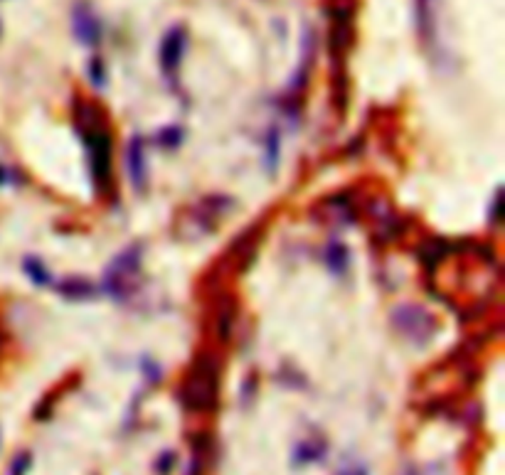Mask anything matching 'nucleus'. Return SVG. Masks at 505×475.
Listing matches in <instances>:
<instances>
[{
  "label": "nucleus",
  "mask_w": 505,
  "mask_h": 475,
  "mask_svg": "<svg viewBox=\"0 0 505 475\" xmlns=\"http://www.w3.org/2000/svg\"><path fill=\"white\" fill-rule=\"evenodd\" d=\"M72 32H74V38L81 42V45H99L101 40V22L97 18V13L91 11L90 3H74V8H72Z\"/></svg>",
  "instance_id": "nucleus-1"
},
{
  "label": "nucleus",
  "mask_w": 505,
  "mask_h": 475,
  "mask_svg": "<svg viewBox=\"0 0 505 475\" xmlns=\"http://www.w3.org/2000/svg\"><path fill=\"white\" fill-rule=\"evenodd\" d=\"M188 47V32L183 25H175L166 32L163 45H160V67L166 72V77H175L180 70V62Z\"/></svg>",
  "instance_id": "nucleus-2"
},
{
  "label": "nucleus",
  "mask_w": 505,
  "mask_h": 475,
  "mask_svg": "<svg viewBox=\"0 0 505 475\" xmlns=\"http://www.w3.org/2000/svg\"><path fill=\"white\" fill-rule=\"evenodd\" d=\"M139 274V254H131V249L114 261L109 268V288L114 296L131 293V276Z\"/></svg>",
  "instance_id": "nucleus-3"
},
{
  "label": "nucleus",
  "mask_w": 505,
  "mask_h": 475,
  "mask_svg": "<svg viewBox=\"0 0 505 475\" xmlns=\"http://www.w3.org/2000/svg\"><path fill=\"white\" fill-rule=\"evenodd\" d=\"M129 165H131V175L136 180V185H143V150H141V139L133 140V146L129 148Z\"/></svg>",
  "instance_id": "nucleus-4"
},
{
  "label": "nucleus",
  "mask_w": 505,
  "mask_h": 475,
  "mask_svg": "<svg viewBox=\"0 0 505 475\" xmlns=\"http://www.w3.org/2000/svg\"><path fill=\"white\" fill-rule=\"evenodd\" d=\"M323 451H326V445L323 444H313V441H308V444L298 445L296 448V463H313V461H318L321 455H323Z\"/></svg>",
  "instance_id": "nucleus-5"
},
{
  "label": "nucleus",
  "mask_w": 505,
  "mask_h": 475,
  "mask_svg": "<svg viewBox=\"0 0 505 475\" xmlns=\"http://www.w3.org/2000/svg\"><path fill=\"white\" fill-rule=\"evenodd\" d=\"M90 77H94V81H97V84H104V67H101L99 57H94V60H91Z\"/></svg>",
  "instance_id": "nucleus-6"
},
{
  "label": "nucleus",
  "mask_w": 505,
  "mask_h": 475,
  "mask_svg": "<svg viewBox=\"0 0 505 475\" xmlns=\"http://www.w3.org/2000/svg\"><path fill=\"white\" fill-rule=\"evenodd\" d=\"M340 475H367V471L363 465H353V468H346Z\"/></svg>",
  "instance_id": "nucleus-7"
},
{
  "label": "nucleus",
  "mask_w": 505,
  "mask_h": 475,
  "mask_svg": "<svg viewBox=\"0 0 505 475\" xmlns=\"http://www.w3.org/2000/svg\"><path fill=\"white\" fill-rule=\"evenodd\" d=\"M412 475H429L426 471H416V473H412Z\"/></svg>",
  "instance_id": "nucleus-8"
}]
</instances>
